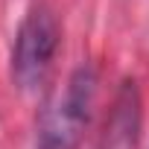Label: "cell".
Wrapping results in <instances>:
<instances>
[{
  "mask_svg": "<svg viewBox=\"0 0 149 149\" xmlns=\"http://www.w3.org/2000/svg\"><path fill=\"white\" fill-rule=\"evenodd\" d=\"M100 76L91 61L76 64L38 114V149H79L97 105Z\"/></svg>",
  "mask_w": 149,
  "mask_h": 149,
  "instance_id": "cell-1",
  "label": "cell"
},
{
  "mask_svg": "<svg viewBox=\"0 0 149 149\" xmlns=\"http://www.w3.org/2000/svg\"><path fill=\"white\" fill-rule=\"evenodd\" d=\"M58 44H61V24L56 12L44 3L29 6L18 24L12 58H9L12 82L21 91H35L44 85V79L53 70Z\"/></svg>",
  "mask_w": 149,
  "mask_h": 149,
  "instance_id": "cell-2",
  "label": "cell"
},
{
  "mask_svg": "<svg viewBox=\"0 0 149 149\" xmlns=\"http://www.w3.org/2000/svg\"><path fill=\"white\" fill-rule=\"evenodd\" d=\"M137 129H140V94H137L134 82H123L114 111L105 126V146L108 149H134Z\"/></svg>",
  "mask_w": 149,
  "mask_h": 149,
  "instance_id": "cell-3",
  "label": "cell"
}]
</instances>
